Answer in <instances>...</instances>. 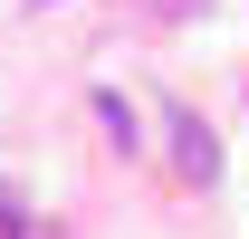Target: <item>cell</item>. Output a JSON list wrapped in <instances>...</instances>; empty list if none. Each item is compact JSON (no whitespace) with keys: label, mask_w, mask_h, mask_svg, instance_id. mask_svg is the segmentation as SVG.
<instances>
[{"label":"cell","mask_w":249,"mask_h":239,"mask_svg":"<svg viewBox=\"0 0 249 239\" xmlns=\"http://www.w3.org/2000/svg\"><path fill=\"white\" fill-rule=\"evenodd\" d=\"M173 144H182V172H192V182H211V172H220V163H211V134H201L192 115H173Z\"/></svg>","instance_id":"1"}]
</instances>
